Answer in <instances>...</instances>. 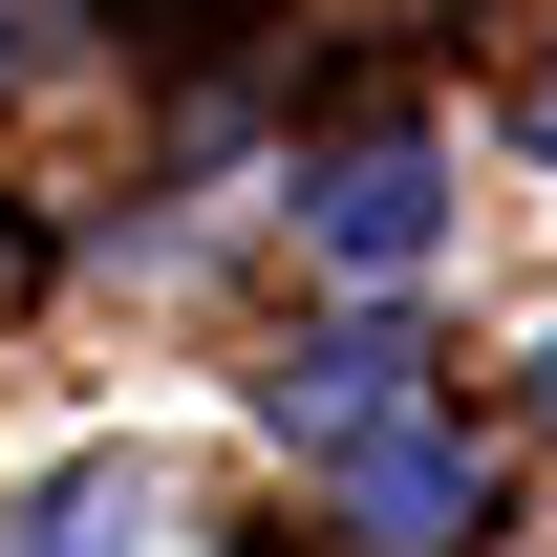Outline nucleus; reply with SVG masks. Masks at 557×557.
I'll list each match as a JSON object with an SVG mask.
<instances>
[{
  "label": "nucleus",
  "mask_w": 557,
  "mask_h": 557,
  "mask_svg": "<svg viewBox=\"0 0 557 557\" xmlns=\"http://www.w3.org/2000/svg\"><path fill=\"white\" fill-rule=\"evenodd\" d=\"M536 150H557V65H536Z\"/></svg>",
  "instance_id": "5"
},
{
  "label": "nucleus",
  "mask_w": 557,
  "mask_h": 557,
  "mask_svg": "<svg viewBox=\"0 0 557 557\" xmlns=\"http://www.w3.org/2000/svg\"><path fill=\"white\" fill-rule=\"evenodd\" d=\"M322 472H344V536H364V557H450V536H493L472 429H429V408H386L364 450H322Z\"/></svg>",
  "instance_id": "2"
},
{
  "label": "nucleus",
  "mask_w": 557,
  "mask_h": 557,
  "mask_svg": "<svg viewBox=\"0 0 557 557\" xmlns=\"http://www.w3.org/2000/svg\"><path fill=\"white\" fill-rule=\"evenodd\" d=\"M300 258H344L364 300H386V278H429V258H450V150H429V129L322 150V172H300Z\"/></svg>",
  "instance_id": "1"
},
{
  "label": "nucleus",
  "mask_w": 557,
  "mask_h": 557,
  "mask_svg": "<svg viewBox=\"0 0 557 557\" xmlns=\"http://www.w3.org/2000/svg\"><path fill=\"white\" fill-rule=\"evenodd\" d=\"M258 408H278V450H364L386 408H429V344L364 300V322H322V344H278V386H258Z\"/></svg>",
  "instance_id": "3"
},
{
  "label": "nucleus",
  "mask_w": 557,
  "mask_h": 557,
  "mask_svg": "<svg viewBox=\"0 0 557 557\" xmlns=\"http://www.w3.org/2000/svg\"><path fill=\"white\" fill-rule=\"evenodd\" d=\"M536 429H557V344H536Z\"/></svg>",
  "instance_id": "6"
},
{
  "label": "nucleus",
  "mask_w": 557,
  "mask_h": 557,
  "mask_svg": "<svg viewBox=\"0 0 557 557\" xmlns=\"http://www.w3.org/2000/svg\"><path fill=\"white\" fill-rule=\"evenodd\" d=\"M172 536V472L150 450H65L44 493H0V557H150Z\"/></svg>",
  "instance_id": "4"
}]
</instances>
